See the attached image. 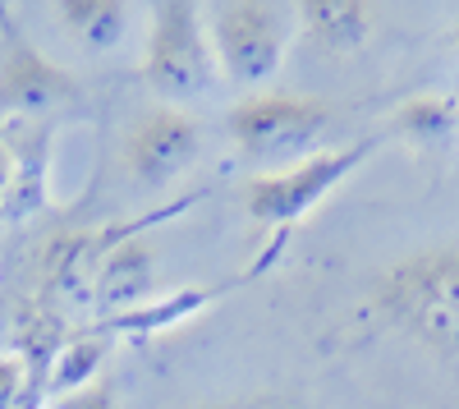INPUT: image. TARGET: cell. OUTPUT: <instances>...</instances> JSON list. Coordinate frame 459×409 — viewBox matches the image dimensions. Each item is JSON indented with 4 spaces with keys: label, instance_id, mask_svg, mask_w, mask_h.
<instances>
[{
    "label": "cell",
    "instance_id": "6da1fadb",
    "mask_svg": "<svg viewBox=\"0 0 459 409\" xmlns=\"http://www.w3.org/2000/svg\"><path fill=\"white\" fill-rule=\"evenodd\" d=\"M372 313L428 350H459V239L400 253L368 285Z\"/></svg>",
    "mask_w": 459,
    "mask_h": 409
},
{
    "label": "cell",
    "instance_id": "7a4b0ae2",
    "mask_svg": "<svg viewBox=\"0 0 459 409\" xmlns=\"http://www.w3.org/2000/svg\"><path fill=\"white\" fill-rule=\"evenodd\" d=\"M225 129L230 143L239 147V157L262 166V175H272L326 152V138L335 129V106L322 97L262 88L230 106Z\"/></svg>",
    "mask_w": 459,
    "mask_h": 409
},
{
    "label": "cell",
    "instance_id": "3957f363",
    "mask_svg": "<svg viewBox=\"0 0 459 409\" xmlns=\"http://www.w3.org/2000/svg\"><path fill=\"white\" fill-rule=\"evenodd\" d=\"M143 83L161 106H188L221 83L207 19L194 0H161L147 14L143 42Z\"/></svg>",
    "mask_w": 459,
    "mask_h": 409
},
{
    "label": "cell",
    "instance_id": "277c9868",
    "mask_svg": "<svg viewBox=\"0 0 459 409\" xmlns=\"http://www.w3.org/2000/svg\"><path fill=\"white\" fill-rule=\"evenodd\" d=\"M290 19L294 10H281L272 0H225V5H216L207 32L221 83L244 88V97L272 83L290 51Z\"/></svg>",
    "mask_w": 459,
    "mask_h": 409
},
{
    "label": "cell",
    "instance_id": "5b68a950",
    "mask_svg": "<svg viewBox=\"0 0 459 409\" xmlns=\"http://www.w3.org/2000/svg\"><path fill=\"white\" fill-rule=\"evenodd\" d=\"M372 152H377V138H363V143H350V147H326V152L299 161L290 170L253 175L244 184V207H248V216L257 221V226L290 231L313 207H322Z\"/></svg>",
    "mask_w": 459,
    "mask_h": 409
},
{
    "label": "cell",
    "instance_id": "8992f818",
    "mask_svg": "<svg viewBox=\"0 0 459 409\" xmlns=\"http://www.w3.org/2000/svg\"><path fill=\"white\" fill-rule=\"evenodd\" d=\"M203 157V129L184 106H147L125 129L120 161L138 189H170Z\"/></svg>",
    "mask_w": 459,
    "mask_h": 409
},
{
    "label": "cell",
    "instance_id": "52a82bcc",
    "mask_svg": "<svg viewBox=\"0 0 459 409\" xmlns=\"http://www.w3.org/2000/svg\"><path fill=\"white\" fill-rule=\"evenodd\" d=\"M79 92L74 69L56 65L42 47L0 14V110L10 120H42L51 106Z\"/></svg>",
    "mask_w": 459,
    "mask_h": 409
},
{
    "label": "cell",
    "instance_id": "ba28073f",
    "mask_svg": "<svg viewBox=\"0 0 459 409\" xmlns=\"http://www.w3.org/2000/svg\"><path fill=\"white\" fill-rule=\"evenodd\" d=\"M194 198H184L157 216H147L138 221V226H115V244L106 248L101 257V267H97V285H92V309L101 313V322L110 318H125L143 304L157 300V248H152V239L143 235L152 221H161V216H175L179 207H188Z\"/></svg>",
    "mask_w": 459,
    "mask_h": 409
},
{
    "label": "cell",
    "instance_id": "9c48e42d",
    "mask_svg": "<svg viewBox=\"0 0 459 409\" xmlns=\"http://www.w3.org/2000/svg\"><path fill=\"white\" fill-rule=\"evenodd\" d=\"M115 244V226L106 231H60L42 248V300L56 309L65 304H92V285L106 248Z\"/></svg>",
    "mask_w": 459,
    "mask_h": 409
},
{
    "label": "cell",
    "instance_id": "30bf717a",
    "mask_svg": "<svg viewBox=\"0 0 459 409\" xmlns=\"http://www.w3.org/2000/svg\"><path fill=\"white\" fill-rule=\"evenodd\" d=\"M10 157H14V184L5 221H28L51 203V147H56V125L51 120H10Z\"/></svg>",
    "mask_w": 459,
    "mask_h": 409
},
{
    "label": "cell",
    "instance_id": "8fae6325",
    "mask_svg": "<svg viewBox=\"0 0 459 409\" xmlns=\"http://www.w3.org/2000/svg\"><path fill=\"white\" fill-rule=\"evenodd\" d=\"M294 23L313 51L344 60L359 56L377 32V5H368V0H299Z\"/></svg>",
    "mask_w": 459,
    "mask_h": 409
},
{
    "label": "cell",
    "instance_id": "7c38bea8",
    "mask_svg": "<svg viewBox=\"0 0 459 409\" xmlns=\"http://www.w3.org/2000/svg\"><path fill=\"white\" fill-rule=\"evenodd\" d=\"M74 336V331L65 326V313L51 304V300H28L19 313H14V336H10V354L23 363V378L32 387L47 391V373L56 354L65 350V341Z\"/></svg>",
    "mask_w": 459,
    "mask_h": 409
},
{
    "label": "cell",
    "instance_id": "4fadbf2b",
    "mask_svg": "<svg viewBox=\"0 0 459 409\" xmlns=\"http://www.w3.org/2000/svg\"><path fill=\"white\" fill-rule=\"evenodd\" d=\"M51 14L69 42L92 51V56L115 51L129 37V23H134V10L125 0H56Z\"/></svg>",
    "mask_w": 459,
    "mask_h": 409
},
{
    "label": "cell",
    "instance_id": "5bb4252c",
    "mask_svg": "<svg viewBox=\"0 0 459 409\" xmlns=\"http://www.w3.org/2000/svg\"><path fill=\"white\" fill-rule=\"evenodd\" d=\"M106 359H110V331H74L47 373V405L101 382Z\"/></svg>",
    "mask_w": 459,
    "mask_h": 409
},
{
    "label": "cell",
    "instance_id": "9a60e30c",
    "mask_svg": "<svg viewBox=\"0 0 459 409\" xmlns=\"http://www.w3.org/2000/svg\"><path fill=\"white\" fill-rule=\"evenodd\" d=\"M395 138L409 143H446L459 134V97L450 92H418L395 106V116L386 120Z\"/></svg>",
    "mask_w": 459,
    "mask_h": 409
},
{
    "label": "cell",
    "instance_id": "2e32d148",
    "mask_svg": "<svg viewBox=\"0 0 459 409\" xmlns=\"http://www.w3.org/2000/svg\"><path fill=\"white\" fill-rule=\"evenodd\" d=\"M216 294L221 290L188 285V290H175V294H166V300H152V304H143V309H134L125 318L101 322V331H110V336H157V331H166V326H175L184 318L203 313L207 304H216Z\"/></svg>",
    "mask_w": 459,
    "mask_h": 409
},
{
    "label": "cell",
    "instance_id": "e0dca14e",
    "mask_svg": "<svg viewBox=\"0 0 459 409\" xmlns=\"http://www.w3.org/2000/svg\"><path fill=\"white\" fill-rule=\"evenodd\" d=\"M47 409H120V396H115V387L101 378V382H92V387H83V391H74V396L51 400Z\"/></svg>",
    "mask_w": 459,
    "mask_h": 409
},
{
    "label": "cell",
    "instance_id": "ac0fdd59",
    "mask_svg": "<svg viewBox=\"0 0 459 409\" xmlns=\"http://www.w3.org/2000/svg\"><path fill=\"white\" fill-rule=\"evenodd\" d=\"M23 387H28L23 363L14 354H0V409H19L23 405Z\"/></svg>",
    "mask_w": 459,
    "mask_h": 409
},
{
    "label": "cell",
    "instance_id": "d6986e66",
    "mask_svg": "<svg viewBox=\"0 0 459 409\" xmlns=\"http://www.w3.org/2000/svg\"><path fill=\"white\" fill-rule=\"evenodd\" d=\"M10 184H14V157H10L5 129H0V216H5V203H10Z\"/></svg>",
    "mask_w": 459,
    "mask_h": 409
},
{
    "label": "cell",
    "instance_id": "ffe728a7",
    "mask_svg": "<svg viewBox=\"0 0 459 409\" xmlns=\"http://www.w3.org/2000/svg\"><path fill=\"white\" fill-rule=\"evenodd\" d=\"M194 409H290V405L266 400V396H253V400H207V405H194Z\"/></svg>",
    "mask_w": 459,
    "mask_h": 409
},
{
    "label": "cell",
    "instance_id": "44dd1931",
    "mask_svg": "<svg viewBox=\"0 0 459 409\" xmlns=\"http://www.w3.org/2000/svg\"><path fill=\"white\" fill-rule=\"evenodd\" d=\"M450 37H455V51H459V19H455V32Z\"/></svg>",
    "mask_w": 459,
    "mask_h": 409
}]
</instances>
